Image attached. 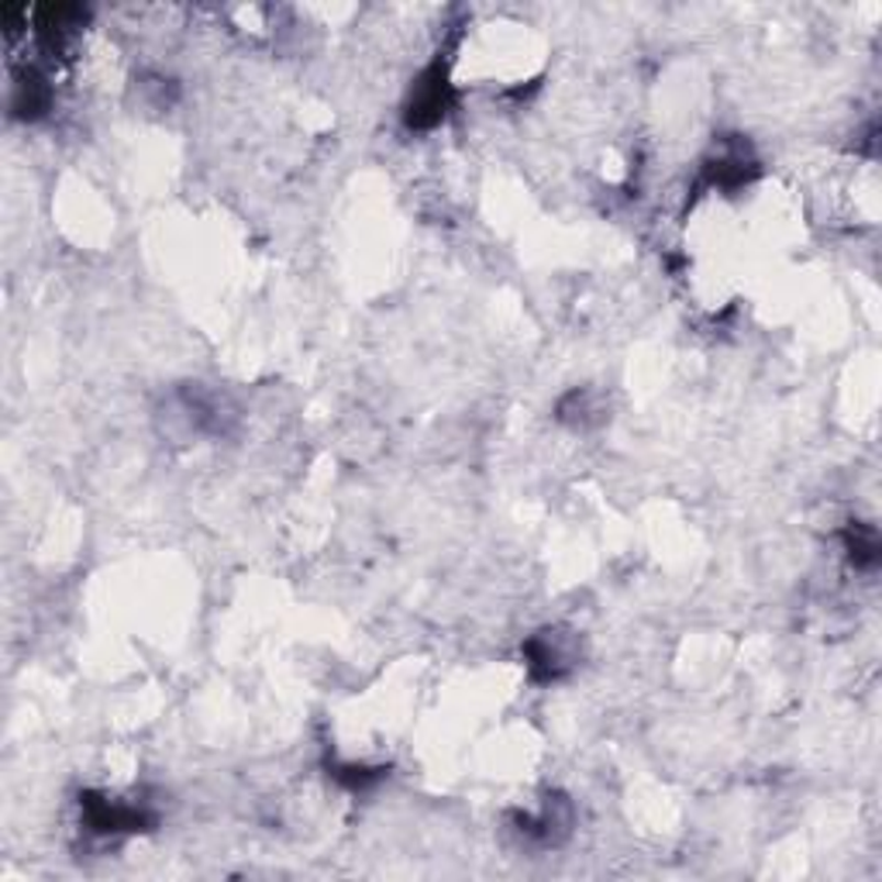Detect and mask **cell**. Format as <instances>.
I'll use <instances>...</instances> for the list:
<instances>
[{"instance_id":"7a4b0ae2","label":"cell","mask_w":882,"mask_h":882,"mask_svg":"<svg viewBox=\"0 0 882 882\" xmlns=\"http://www.w3.org/2000/svg\"><path fill=\"white\" fill-rule=\"evenodd\" d=\"M528 666L538 679H558L569 666V655L558 648V634H542L528 645Z\"/></svg>"},{"instance_id":"6da1fadb","label":"cell","mask_w":882,"mask_h":882,"mask_svg":"<svg viewBox=\"0 0 882 882\" xmlns=\"http://www.w3.org/2000/svg\"><path fill=\"white\" fill-rule=\"evenodd\" d=\"M445 108H449L445 77H441L438 69H431V77L418 87V93H414L407 121H410V125H418V128H428V125H434V121L445 117Z\"/></svg>"}]
</instances>
